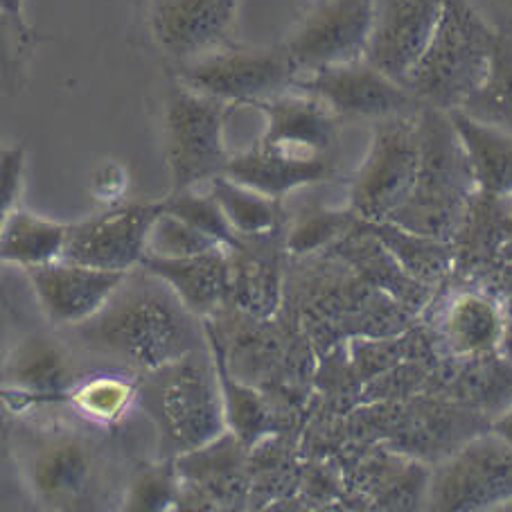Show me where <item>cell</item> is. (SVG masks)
I'll list each match as a JSON object with an SVG mask.
<instances>
[{
    "instance_id": "44dd1931",
    "label": "cell",
    "mask_w": 512,
    "mask_h": 512,
    "mask_svg": "<svg viewBox=\"0 0 512 512\" xmlns=\"http://www.w3.org/2000/svg\"><path fill=\"white\" fill-rule=\"evenodd\" d=\"M449 116L465 147L476 190L492 197H512V136L461 109L449 111Z\"/></svg>"
},
{
    "instance_id": "6da1fadb",
    "label": "cell",
    "mask_w": 512,
    "mask_h": 512,
    "mask_svg": "<svg viewBox=\"0 0 512 512\" xmlns=\"http://www.w3.org/2000/svg\"><path fill=\"white\" fill-rule=\"evenodd\" d=\"M75 330L88 350L140 373H152L208 341L197 314L145 267L131 269L109 303Z\"/></svg>"
},
{
    "instance_id": "d590c367",
    "label": "cell",
    "mask_w": 512,
    "mask_h": 512,
    "mask_svg": "<svg viewBox=\"0 0 512 512\" xmlns=\"http://www.w3.org/2000/svg\"><path fill=\"white\" fill-rule=\"evenodd\" d=\"M490 429L494 431V434L506 440V443L512 447V406H510L508 411H503L499 418L492 420Z\"/></svg>"
},
{
    "instance_id": "cb8c5ba5",
    "label": "cell",
    "mask_w": 512,
    "mask_h": 512,
    "mask_svg": "<svg viewBox=\"0 0 512 512\" xmlns=\"http://www.w3.org/2000/svg\"><path fill=\"white\" fill-rule=\"evenodd\" d=\"M461 111L512 136V25L497 28L488 75Z\"/></svg>"
},
{
    "instance_id": "83f0119b",
    "label": "cell",
    "mask_w": 512,
    "mask_h": 512,
    "mask_svg": "<svg viewBox=\"0 0 512 512\" xmlns=\"http://www.w3.org/2000/svg\"><path fill=\"white\" fill-rule=\"evenodd\" d=\"M68 397L84 418L107 425V422H116L127 411V406L134 400V384L116 375L88 377L82 379Z\"/></svg>"
},
{
    "instance_id": "1f68e13d",
    "label": "cell",
    "mask_w": 512,
    "mask_h": 512,
    "mask_svg": "<svg viewBox=\"0 0 512 512\" xmlns=\"http://www.w3.org/2000/svg\"><path fill=\"white\" fill-rule=\"evenodd\" d=\"M25 174V147L14 145L5 147L0 156V203H3V215H10L14 203L19 199Z\"/></svg>"
},
{
    "instance_id": "ffe728a7",
    "label": "cell",
    "mask_w": 512,
    "mask_h": 512,
    "mask_svg": "<svg viewBox=\"0 0 512 512\" xmlns=\"http://www.w3.org/2000/svg\"><path fill=\"white\" fill-rule=\"evenodd\" d=\"M273 240L276 235L244 240L242 246L228 253V264H231L228 298L258 321L271 319L280 305V255Z\"/></svg>"
},
{
    "instance_id": "8fae6325",
    "label": "cell",
    "mask_w": 512,
    "mask_h": 512,
    "mask_svg": "<svg viewBox=\"0 0 512 512\" xmlns=\"http://www.w3.org/2000/svg\"><path fill=\"white\" fill-rule=\"evenodd\" d=\"M377 19V0H319L303 16L282 50L298 77L366 59Z\"/></svg>"
},
{
    "instance_id": "9a60e30c",
    "label": "cell",
    "mask_w": 512,
    "mask_h": 512,
    "mask_svg": "<svg viewBox=\"0 0 512 512\" xmlns=\"http://www.w3.org/2000/svg\"><path fill=\"white\" fill-rule=\"evenodd\" d=\"M443 0H377L366 61L406 84L434 39Z\"/></svg>"
},
{
    "instance_id": "4fadbf2b",
    "label": "cell",
    "mask_w": 512,
    "mask_h": 512,
    "mask_svg": "<svg viewBox=\"0 0 512 512\" xmlns=\"http://www.w3.org/2000/svg\"><path fill=\"white\" fill-rule=\"evenodd\" d=\"M240 0H149L147 30L176 66L228 48Z\"/></svg>"
},
{
    "instance_id": "3957f363",
    "label": "cell",
    "mask_w": 512,
    "mask_h": 512,
    "mask_svg": "<svg viewBox=\"0 0 512 512\" xmlns=\"http://www.w3.org/2000/svg\"><path fill=\"white\" fill-rule=\"evenodd\" d=\"M219 375L203 348L145 373L138 402L154 420L167 447L199 452L224 436L228 427Z\"/></svg>"
},
{
    "instance_id": "603a6c76",
    "label": "cell",
    "mask_w": 512,
    "mask_h": 512,
    "mask_svg": "<svg viewBox=\"0 0 512 512\" xmlns=\"http://www.w3.org/2000/svg\"><path fill=\"white\" fill-rule=\"evenodd\" d=\"M364 224L386 244V249L395 255V260L402 264L404 271L425 287L434 289L440 280L454 273L452 242L411 233L393 222Z\"/></svg>"
},
{
    "instance_id": "30bf717a",
    "label": "cell",
    "mask_w": 512,
    "mask_h": 512,
    "mask_svg": "<svg viewBox=\"0 0 512 512\" xmlns=\"http://www.w3.org/2000/svg\"><path fill=\"white\" fill-rule=\"evenodd\" d=\"M179 84L203 95L222 100L231 107H255L264 100L296 88L298 70L287 52L222 48L176 68Z\"/></svg>"
},
{
    "instance_id": "484cf974",
    "label": "cell",
    "mask_w": 512,
    "mask_h": 512,
    "mask_svg": "<svg viewBox=\"0 0 512 512\" xmlns=\"http://www.w3.org/2000/svg\"><path fill=\"white\" fill-rule=\"evenodd\" d=\"M357 222L359 217L352 213V208L330 210L321 203H305L289 228L285 249L296 258L328 249L334 242H339L343 235L350 233Z\"/></svg>"
},
{
    "instance_id": "5bb4252c",
    "label": "cell",
    "mask_w": 512,
    "mask_h": 512,
    "mask_svg": "<svg viewBox=\"0 0 512 512\" xmlns=\"http://www.w3.org/2000/svg\"><path fill=\"white\" fill-rule=\"evenodd\" d=\"M165 210V201L127 203L95 215L70 228L64 251L68 262L107 271H131L140 267L149 228Z\"/></svg>"
},
{
    "instance_id": "e575fe53",
    "label": "cell",
    "mask_w": 512,
    "mask_h": 512,
    "mask_svg": "<svg viewBox=\"0 0 512 512\" xmlns=\"http://www.w3.org/2000/svg\"><path fill=\"white\" fill-rule=\"evenodd\" d=\"M512 264V197H506V215H503V240L499 251V267Z\"/></svg>"
},
{
    "instance_id": "8d00e7d4",
    "label": "cell",
    "mask_w": 512,
    "mask_h": 512,
    "mask_svg": "<svg viewBox=\"0 0 512 512\" xmlns=\"http://www.w3.org/2000/svg\"><path fill=\"white\" fill-rule=\"evenodd\" d=\"M494 3H497L499 10L508 16V21L512 25V0H494Z\"/></svg>"
},
{
    "instance_id": "4316f807",
    "label": "cell",
    "mask_w": 512,
    "mask_h": 512,
    "mask_svg": "<svg viewBox=\"0 0 512 512\" xmlns=\"http://www.w3.org/2000/svg\"><path fill=\"white\" fill-rule=\"evenodd\" d=\"M206 334H208V346L215 355L219 384H222V391H224V409H226L228 427L233 429V434L240 438L242 443L244 440L246 443H251L253 438H258L262 434L264 425H267V413H264L262 400H258V395L251 393L249 388L237 386L233 382V377L226 368V355H224L222 341H219L213 325H206Z\"/></svg>"
},
{
    "instance_id": "277c9868",
    "label": "cell",
    "mask_w": 512,
    "mask_h": 512,
    "mask_svg": "<svg viewBox=\"0 0 512 512\" xmlns=\"http://www.w3.org/2000/svg\"><path fill=\"white\" fill-rule=\"evenodd\" d=\"M494 41L497 28L470 0H443L434 39L404 86L422 107L461 109L488 75Z\"/></svg>"
},
{
    "instance_id": "836d02e7",
    "label": "cell",
    "mask_w": 512,
    "mask_h": 512,
    "mask_svg": "<svg viewBox=\"0 0 512 512\" xmlns=\"http://www.w3.org/2000/svg\"><path fill=\"white\" fill-rule=\"evenodd\" d=\"M0 7H3L5 21H10L19 41L30 43L32 32L28 21H25V0H0Z\"/></svg>"
},
{
    "instance_id": "7c38bea8",
    "label": "cell",
    "mask_w": 512,
    "mask_h": 512,
    "mask_svg": "<svg viewBox=\"0 0 512 512\" xmlns=\"http://www.w3.org/2000/svg\"><path fill=\"white\" fill-rule=\"evenodd\" d=\"M296 88L319 97L341 120H370L375 125L379 120L413 116L422 109L409 88L366 59L300 75Z\"/></svg>"
},
{
    "instance_id": "9c48e42d",
    "label": "cell",
    "mask_w": 512,
    "mask_h": 512,
    "mask_svg": "<svg viewBox=\"0 0 512 512\" xmlns=\"http://www.w3.org/2000/svg\"><path fill=\"white\" fill-rule=\"evenodd\" d=\"M427 508L440 512L512 508V447L492 429L465 440L429 476Z\"/></svg>"
},
{
    "instance_id": "7a4b0ae2",
    "label": "cell",
    "mask_w": 512,
    "mask_h": 512,
    "mask_svg": "<svg viewBox=\"0 0 512 512\" xmlns=\"http://www.w3.org/2000/svg\"><path fill=\"white\" fill-rule=\"evenodd\" d=\"M418 120L422 158L416 188L386 222L452 242L476 194V181L449 111L422 107Z\"/></svg>"
},
{
    "instance_id": "4dcf8cb0",
    "label": "cell",
    "mask_w": 512,
    "mask_h": 512,
    "mask_svg": "<svg viewBox=\"0 0 512 512\" xmlns=\"http://www.w3.org/2000/svg\"><path fill=\"white\" fill-rule=\"evenodd\" d=\"M172 501V479L167 472L149 470L136 476L129 485L127 508L129 510H161Z\"/></svg>"
},
{
    "instance_id": "d6a6232c",
    "label": "cell",
    "mask_w": 512,
    "mask_h": 512,
    "mask_svg": "<svg viewBox=\"0 0 512 512\" xmlns=\"http://www.w3.org/2000/svg\"><path fill=\"white\" fill-rule=\"evenodd\" d=\"M483 282L485 287L494 291V296L499 298L501 312H503V341H501V357L508 359L512 364V264L499 267L492 271L488 278L476 280Z\"/></svg>"
},
{
    "instance_id": "ac0fdd59",
    "label": "cell",
    "mask_w": 512,
    "mask_h": 512,
    "mask_svg": "<svg viewBox=\"0 0 512 512\" xmlns=\"http://www.w3.org/2000/svg\"><path fill=\"white\" fill-rule=\"evenodd\" d=\"M79 364L64 341L30 334L5 359V382L14 391L43 402L68 395L82 382Z\"/></svg>"
},
{
    "instance_id": "5b68a950",
    "label": "cell",
    "mask_w": 512,
    "mask_h": 512,
    "mask_svg": "<svg viewBox=\"0 0 512 512\" xmlns=\"http://www.w3.org/2000/svg\"><path fill=\"white\" fill-rule=\"evenodd\" d=\"M25 481L52 510H91L109 490L111 467L100 440L82 429H28L16 445Z\"/></svg>"
},
{
    "instance_id": "f1b7e54d",
    "label": "cell",
    "mask_w": 512,
    "mask_h": 512,
    "mask_svg": "<svg viewBox=\"0 0 512 512\" xmlns=\"http://www.w3.org/2000/svg\"><path fill=\"white\" fill-rule=\"evenodd\" d=\"M165 210L185 219V222L192 224L194 228H199L201 233L215 237V240L226 246L228 251L244 244L242 237L233 231L231 224H228L224 210L213 197V192L197 194L194 188L174 190L170 197L165 199Z\"/></svg>"
},
{
    "instance_id": "d4e9b609",
    "label": "cell",
    "mask_w": 512,
    "mask_h": 512,
    "mask_svg": "<svg viewBox=\"0 0 512 512\" xmlns=\"http://www.w3.org/2000/svg\"><path fill=\"white\" fill-rule=\"evenodd\" d=\"M210 192L222 206L228 224L242 240H262L278 233V199L237 183L226 174L210 181Z\"/></svg>"
},
{
    "instance_id": "7402d4cb",
    "label": "cell",
    "mask_w": 512,
    "mask_h": 512,
    "mask_svg": "<svg viewBox=\"0 0 512 512\" xmlns=\"http://www.w3.org/2000/svg\"><path fill=\"white\" fill-rule=\"evenodd\" d=\"M70 228L66 224L50 222L32 213L5 215L3 235H0V255L5 262L21 264L25 269L41 267V264L57 262L64 258Z\"/></svg>"
},
{
    "instance_id": "f546056e",
    "label": "cell",
    "mask_w": 512,
    "mask_h": 512,
    "mask_svg": "<svg viewBox=\"0 0 512 512\" xmlns=\"http://www.w3.org/2000/svg\"><path fill=\"white\" fill-rule=\"evenodd\" d=\"M215 249H226L215 237L201 233L199 228L185 222L163 210L161 217L156 219L149 228L145 255H156V258H188V255L208 253Z\"/></svg>"
},
{
    "instance_id": "52a82bcc",
    "label": "cell",
    "mask_w": 512,
    "mask_h": 512,
    "mask_svg": "<svg viewBox=\"0 0 512 512\" xmlns=\"http://www.w3.org/2000/svg\"><path fill=\"white\" fill-rule=\"evenodd\" d=\"M233 107L176 84L163 113L165 156L174 190L197 188L226 174L231 163L224 129Z\"/></svg>"
},
{
    "instance_id": "d6986e66",
    "label": "cell",
    "mask_w": 512,
    "mask_h": 512,
    "mask_svg": "<svg viewBox=\"0 0 512 512\" xmlns=\"http://www.w3.org/2000/svg\"><path fill=\"white\" fill-rule=\"evenodd\" d=\"M228 249H215L188 258H156L143 255L140 267L154 273L174 289L192 314H213L219 305L228 300V280H231V264Z\"/></svg>"
},
{
    "instance_id": "e0dca14e",
    "label": "cell",
    "mask_w": 512,
    "mask_h": 512,
    "mask_svg": "<svg viewBox=\"0 0 512 512\" xmlns=\"http://www.w3.org/2000/svg\"><path fill=\"white\" fill-rule=\"evenodd\" d=\"M436 337L449 359L501 355L503 312L499 298L483 282H465L436 310Z\"/></svg>"
},
{
    "instance_id": "2e32d148",
    "label": "cell",
    "mask_w": 512,
    "mask_h": 512,
    "mask_svg": "<svg viewBox=\"0 0 512 512\" xmlns=\"http://www.w3.org/2000/svg\"><path fill=\"white\" fill-rule=\"evenodd\" d=\"M28 273L48 321L77 328L109 303L129 271H107L57 260L32 267Z\"/></svg>"
},
{
    "instance_id": "ba28073f",
    "label": "cell",
    "mask_w": 512,
    "mask_h": 512,
    "mask_svg": "<svg viewBox=\"0 0 512 512\" xmlns=\"http://www.w3.org/2000/svg\"><path fill=\"white\" fill-rule=\"evenodd\" d=\"M253 109L267 118V129L255 143L260 152L312 172L321 183L339 174V129L343 120L323 100L291 88L255 104Z\"/></svg>"
},
{
    "instance_id": "8992f818",
    "label": "cell",
    "mask_w": 512,
    "mask_h": 512,
    "mask_svg": "<svg viewBox=\"0 0 512 512\" xmlns=\"http://www.w3.org/2000/svg\"><path fill=\"white\" fill-rule=\"evenodd\" d=\"M418 113L373 125L366 156L350 183V208L361 222L391 219L416 188L422 158Z\"/></svg>"
}]
</instances>
